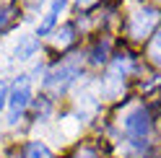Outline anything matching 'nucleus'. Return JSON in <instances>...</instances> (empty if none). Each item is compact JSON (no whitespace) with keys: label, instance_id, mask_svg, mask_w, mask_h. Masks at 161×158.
I'll return each instance as SVG.
<instances>
[{"label":"nucleus","instance_id":"obj_1","mask_svg":"<svg viewBox=\"0 0 161 158\" xmlns=\"http://www.w3.org/2000/svg\"><path fill=\"white\" fill-rule=\"evenodd\" d=\"M29 104H31V81H29V75H18L13 83V91L8 93V106H11V119L8 122L16 124Z\"/></svg>","mask_w":161,"mask_h":158},{"label":"nucleus","instance_id":"obj_2","mask_svg":"<svg viewBox=\"0 0 161 158\" xmlns=\"http://www.w3.org/2000/svg\"><path fill=\"white\" fill-rule=\"evenodd\" d=\"M125 132L133 137L135 143H140L143 137H148V132H151V117H148V112L143 109V106H135V109L125 117Z\"/></svg>","mask_w":161,"mask_h":158},{"label":"nucleus","instance_id":"obj_3","mask_svg":"<svg viewBox=\"0 0 161 158\" xmlns=\"http://www.w3.org/2000/svg\"><path fill=\"white\" fill-rule=\"evenodd\" d=\"M158 24V11L153 8H143V11H138L130 16V36L135 39H143L151 34V29Z\"/></svg>","mask_w":161,"mask_h":158},{"label":"nucleus","instance_id":"obj_4","mask_svg":"<svg viewBox=\"0 0 161 158\" xmlns=\"http://www.w3.org/2000/svg\"><path fill=\"white\" fill-rule=\"evenodd\" d=\"M75 78H78V67H73V65H63L57 73H52V75L44 78V86H47V88H55V91H65V88L73 83Z\"/></svg>","mask_w":161,"mask_h":158},{"label":"nucleus","instance_id":"obj_5","mask_svg":"<svg viewBox=\"0 0 161 158\" xmlns=\"http://www.w3.org/2000/svg\"><path fill=\"white\" fill-rule=\"evenodd\" d=\"M39 49V39L36 36H24L21 42L16 44V60H31Z\"/></svg>","mask_w":161,"mask_h":158},{"label":"nucleus","instance_id":"obj_6","mask_svg":"<svg viewBox=\"0 0 161 158\" xmlns=\"http://www.w3.org/2000/svg\"><path fill=\"white\" fill-rule=\"evenodd\" d=\"M24 158H52V150L42 140H29L24 145Z\"/></svg>","mask_w":161,"mask_h":158},{"label":"nucleus","instance_id":"obj_7","mask_svg":"<svg viewBox=\"0 0 161 158\" xmlns=\"http://www.w3.org/2000/svg\"><path fill=\"white\" fill-rule=\"evenodd\" d=\"M73 34H75V29L70 26V24L63 26V29L57 31V36H55V44H57V47H68V44H73V39H75Z\"/></svg>","mask_w":161,"mask_h":158},{"label":"nucleus","instance_id":"obj_8","mask_svg":"<svg viewBox=\"0 0 161 158\" xmlns=\"http://www.w3.org/2000/svg\"><path fill=\"white\" fill-rule=\"evenodd\" d=\"M13 8H0V34H3V31H8V29H11L13 26Z\"/></svg>","mask_w":161,"mask_h":158},{"label":"nucleus","instance_id":"obj_9","mask_svg":"<svg viewBox=\"0 0 161 158\" xmlns=\"http://www.w3.org/2000/svg\"><path fill=\"white\" fill-rule=\"evenodd\" d=\"M107 49H109V44H107V42H99V44L94 47V52H91V62H94V65L107 62Z\"/></svg>","mask_w":161,"mask_h":158},{"label":"nucleus","instance_id":"obj_10","mask_svg":"<svg viewBox=\"0 0 161 158\" xmlns=\"http://www.w3.org/2000/svg\"><path fill=\"white\" fill-rule=\"evenodd\" d=\"M55 21H57V16H55V13H47V16H44V21H42V24L36 26V34H39V36L49 34V31L55 29Z\"/></svg>","mask_w":161,"mask_h":158},{"label":"nucleus","instance_id":"obj_11","mask_svg":"<svg viewBox=\"0 0 161 158\" xmlns=\"http://www.w3.org/2000/svg\"><path fill=\"white\" fill-rule=\"evenodd\" d=\"M148 55H151L153 62H161V29H158V34L153 36V42H151V47H148Z\"/></svg>","mask_w":161,"mask_h":158},{"label":"nucleus","instance_id":"obj_12","mask_svg":"<svg viewBox=\"0 0 161 158\" xmlns=\"http://www.w3.org/2000/svg\"><path fill=\"white\" fill-rule=\"evenodd\" d=\"M8 104V88H5V83L0 81V112H3V106Z\"/></svg>","mask_w":161,"mask_h":158},{"label":"nucleus","instance_id":"obj_13","mask_svg":"<svg viewBox=\"0 0 161 158\" xmlns=\"http://www.w3.org/2000/svg\"><path fill=\"white\" fill-rule=\"evenodd\" d=\"M73 158H96V153L91 150V148H80V150H78Z\"/></svg>","mask_w":161,"mask_h":158}]
</instances>
